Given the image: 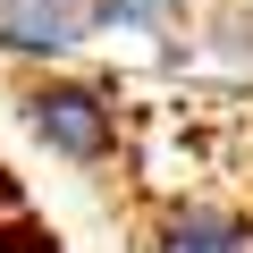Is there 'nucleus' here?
Here are the masks:
<instances>
[{
    "label": "nucleus",
    "instance_id": "obj_1",
    "mask_svg": "<svg viewBox=\"0 0 253 253\" xmlns=\"http://www.w3.org/2000/svg\"><path fill=\"white\" fill-rule=\"evenodd\" d=\"M17 118H26V135L42 144V152H59V161H76V169H101L110 152H118V101L101 93V84H84V76H34L26 93H17Z\"/></svg>",
    "mask_w": 253,
    "mask_h": 253
},
{
    "label": "nucleus",
    "instance_id": "obj_2",
    "mask_svg": "<svg viewBox=\"0 0 253 253\" xmlns=\"http://www.w3.org/2000/svg\"><path fill=\"white\" fill-rule=\"evenodd\" d=\"M93 34H101L93 0H0V51H9V59L68 68Z\"/></svg>",
    "mask_w": 253,
    "mask_h": 253
},
{
    "label": "nucleus",
    "instance_id": "obj_3",
    "mask_svg": "<svg viewBox=\"0 0 253 253\" xmlns=\"http://www.w3.org/2000/svg\"><path fill=\"white\" fill-rule=\"evenodd\" d=\"M144 253H253V228L219 203H177V211H161Z\"/></svg>",
    "mask_w": 253,
    "mask_h": 253
},
{
    "label": "nucleus",
    "instance_id": "obj_4",
    "mask_svg": "<svg viewBox=\"0 0 253 253\" xmlns=\"http://www.w3.org/2000/svg\"><path fill=\"white\" fill-rule=\"evenodd\" d=\"M93 17L118 34H186L194 0H93Z\"/></svg>",
    "mask_w": 253,
    "mask_h": 253
},
{
    "label": "nucleus",
    "instance_id": "obj_5",
    "mask_svg": "<svg viewBox=\"0 0 253 253\" xmlns=\"http://www.w3.org/2000/svg\"><path fill=\"white\" fill-rule=\"evenodd\" d=\"M203 42H211V59H228V68L253 76V17L245 9H211L203 17Z\"/></svg>",
    "mask_w": 253,
    "mask_h": 253
}]
</instances>
